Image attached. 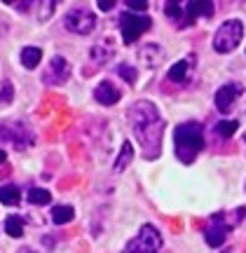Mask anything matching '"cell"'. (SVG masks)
<instances>
[{"label": "cell", "instance_id": "cell-1", "mask_svg": "<svg viewBox=\"0 0 246 253\" xmlns=\"http://www.w3.org/2000/svg\"><path fill=\"white\" fill-rule=\"evenodd\" d=\"M127 120L131 126V134L138 138V148L146 160H155L162 148L164 120L160 118V110L150 101H136L127 110Z\"/></svg>", "mask_w": 246, "mask_h": 253}, {"label": "cell", "instance_id": "cell-2", "mask_svg": "<svg viewBox=\"0 0 246 253\" xmlns=\"http://www.w3.org/2000/svg\"><path fill=\"white\" fill-rule=\"evenodd\" d=\"M173 150L178 162L183 164H192L197 160V155L204 150V134H202L200 122L190 120L173 129Z\"/></svg>", "mask_w": 246, "mask_h": 253}, {"label": "cell", "instance_id": "cell-3", "mask_svg": "<svg viewBox=\"0 0 246 253\" xmlns=\"http://www.w3.org/2000/svg\"><path fill=\"white\" fill-rule=\"evenodd\" d=\"M244 38V24L239 19H228L218 26V31L213 33V49L218 54H230L235 52L237 45Z\"/></svg>", "mask_w": 246, "mask_h": 253}, {"label": "cell", "instance_id": "cell-4", "mask_svg": "<svg viewBox=\"0 0 246 253\" xmlns=\"http://www.w3.org/2000/svg\"><path fill=\"white\" fill-rule=\"evenodd\" d=\"M162 249V235H160V230L155 225H141L136 237H131L124 246V251L122 253H160Z\"/></svg>", "mask_w": 246, "mask_h": 253}, {"label": "cell", "instance_id": "cell-5", "mask_svg": "<svg viewBox=\"0 0 246 253\" xmlns=\"http://www.w3.org/2000/svg\"><path fill=\"white\" fill-rule=\"evenodd\" d=\"M150 26H153V21H150V17H146V14L124 12V14L120 17V31H122V40H124V45H134L143 33L150 31Z\"/></svg>", "mask_w": 246, "mask_h": 253}, {"label": "cell", "instance_id": "cell-6", "mask_svg": "<svg viewBox=\"0 0 246 253\" xmlns=\"http://www.w3.org/2000/svg\"><path fill=\"white\" fill-rule=\"evenodd\" d=\"M64 26L66 31H71L75 36H89L91 31L96 28V14L87 7H73L66 12Z\"/></svg>", "mask_w": 246, "mask_h": 253}, {"label": "cell", "instance_id": "cell-7", "mask_svg": "<svg viewBox=\"0 0 246 253\" xmlns=\"http://www.w3.org/2000/svg\"><path fill=\"white\" fill-rule=\"evenodd\" d=\"M230 230H232V220H228V216L223 211H218V213L211 216L209 225L204 227V239H206V244L211 249H218V246L225 244Z\"/></svg>", "mask_w": 246, "mask_h": 253}, {"label": "cell", "instance_id": "cell-8", "mask_svg": "<svg viewBox=\"0 0 246 253\" xmlns=\"http://www.w3.org/2000/svg\"><path fill=\"white\" fill-rule=\"evenodd\" d=\"M68 78H71V63H68V59L61 54L52 56L45 73H42V82L45 84H64V82H68Z\"/></svg>", "mask_w": 246, "mask_h": 253}, {"label": "cell", "instance_id": "cell-9", "mask_svg": "<svg viewBox=\"0 0 246 253\" xmlns=\"http://www.w3.org/2000/svg\"><path fill=\"white\" fill-rule=\"evenodd\" d=\"M242 94H244V87H242L239 82H228V84H223V87L216 91V96H213V103H216L218 113L228 115L230 110L235 108V103L239 101Z\"/></svg>", "mask_w": 246, "mask_h": 253}, {"label": "cell", "instance_id": "cell-10", "mask_svg": "<svg viewBox=\"0 0 246 253\" xmlns=\"http://www.w3.org/2000/svg\"><path fill=\"white\" fill-rule=\"evenodd\" d=\"M120 96H122L120 89L110 80H101L96 84V89H94V101L101 103V106H115L120 101Z\"/></svg>", "mask_w": 246, "mask_h": 253}, {"label": "cell", "instance_id": "cell-11", "mask_svg": "<svg viewBox=\"0 0 246 253\" xmlns=\"http://www.w3.org/2000/svg\"><path fill=\"white\" fill-rule=\"evenodd\" d=\"M183 9H185L183 28H188L192 21H197V17H211V14L216 12V5H213V2H185Z\"/></svg>", "mask_w": 246, "mask_h": 253}, {"label": "cell", "instance_id": "cell-12", "mask_svg": "<svg viewBox=\"0 0 246 253\" xmlns=\"http://www.w3.org/2000/svg\"><path fill=\"white\" fill-rule=\"evenodd\" d=\"M162 56H164V52L160 49V45L157 42H150V45H143L141 49H138V59L146 63L148 68H155L157 63L162 61Z\"/></svg>", "mask_w": 246, "mask_h": 253}, {"label": "cell", "instance_id": "cell-13", "mask_svg": "<svg viewBox=\"0 0 246 253\" xmlns=\"http://www.w3.org/2000/svg\"><path fill=\"white\" fill-rule=\"evenodd\" d=\"M115 54V45H113V40L106 38L103 42H96V45L91 47V59L96 63H108Z\"/></svg>", "mask_w": 246, "mask_h": 253}, {"label": "cell", "instance_id": "cell-14", "mask_svg": "<svg viewBox=\"0 0 246 253\" xmlns=\"http://www.w3.org/2000/svg\"><path fill=\"white\" fill-rule=\"evenodd\" d=\"M131 160H134V145L129 143V141H124V143H122V150H120V155H118V160L113 164V171L115 173L124 171L129 164H131Z\"/></svg>", "mask_w": 246, "mask_h": 253}, {"label": "cell", "instance_id": "cell-15", "mask_svg": "<svg viewBox=\"0 0 246 253\" xmlns=\"http://www.w3.org/2000/svg\"><path fill=\"white\" fill-rule=\"evenodd\" d=\"M75 218V209L68 207V204H59V207L52 209V223L54 225H66Z\"/></svg>", "mask_w": 246, "mask_h": 253}, {"label": "cell", "instance_id": "cell-16", "mask_svg": "<svg viewBox=\"0 0 246 253\" xmlns=\"http://www.w3.org/2000/svg\"><path fill=\"white\" fill-rule=\"evenodd\" d=\"M188 68H190V61L188 59H181V61H176L169 68V73H166V78H169V82H185V78H188Z\"/></svg>", "mask_w": 246, "mask_h": 253}, {"label": "cell", "instance_id": "cell-17", "mask_svg": "<svg viewBox=\"0 0 246 253\" xmlns=\"http://www.w3.org/2000/svg\"><path fill=\"white\" fill-rule=\"evenodd\" d=\"M40 59H42V49L40 47H24L21 49V63H24V68H28V71H33L38 63H40Z\"/></svg>", "mask_w": 246, "mask_h": 253}, {"label": "cell", "instance_id": "cell-18", "mask_svg": "<svg viewBox=\"0 0 246 253\" xmlns=\"http://www.w3.org/2000/svg\"><path fill=\"white\" fill-rule=\"evenodd\" d=\"M0 202L7 204V207H17L21 202V192H19L17 185H2L0 188Z\"/></svg>", "mask_w": 246, "mask_h": 253}, {"label": "cell", "instance_id": "cell-19", "mask_svg": "<svg viewBox=\"0 0 246 253\" xmlns=\"http://www.w3.org/2000/svg\"><path fill=\"white\" fill-rule=\"evenodd\" d=\"M164 14L171 19L173 24H178V28H183V21H185V9H183L181 2H166V5H164Z\"/></svg>", "mask_w": 246, "mask_h": 253}, {"label": "cell", "instance_id": "cell-20", "mask_svg": "<svg viewBox=\"0 0 246 253\" xmlns=\"http://www.w3.org/2000/svg\"><path fill=\"white\" fill-rule=\"evenodd\" d=\"M28 202L31 204H38V207H45V204H49L52 202V192L45 188H31L28 190Z\"/></svg>", "mask_w": 246, "mask_h": 253}, {"label": "cell", "instance_id": "cell-21", "mask_svg": "<svg viewBox=\"0 0 246 253\" xmlns=\"http://www.w3.org/2000/svg\"><path fill=\"white\" fill-rule=\"evenodd\" d=\"M237 129H239V122H237V120H220L218 125L213 126V131H216L218 136H223V138H230V136L235 134Z\"/></svg>", "mask_w": 246, "mask_h": 253}, {"label": "cell", "instance_id": "cell-22", "mask_svg": "<svg viewBox=\"0 0 246 253\" xmlns=\"http://www.w3.org/2000/svg\"><path fill=\"white\" fill-rule=\"evenodd\" d=\"M5 232H7L9 237L19 239V237L24 235V220L19 216H9L7 220H5Z\"/></svg>", "mask_w": 246, "mask_h": 253}, {"label": "cell", "instance_id": "cell-23", "mask_svg": "<svg viewBox=\"0 0 246 253\" xmlns=\"http://www.w3.org/2000/svg\"><path fill=\"white\" fill-rule=\"evenodd\" d=\"M115 73H118L120 78H124V82H129V84H134L138 78L136 68H134L131 63H120V66H115Z\"/></svg>", "mask_w": 246, "mask_h": 253}, {"label": "cell", "instance_id": "cell-24", "mask_svg": "<svg viewBox=\"0 0 246 253\" xmlns=\"http://www.w3.org/2000/svg\"><path fill=\"white\" fill-rule=\"evenodd\" d=\"M40 14H38V19L40 21H45V19H49L52 17V12H54V7H56V2L54 0H47V2H40Z\"/></svg>", "mask_w": 246, "mask_h": 253}, {"label": "cell", "instance_id": "cell-25", "mask_svg": "<svg viewBox=\"0 0 246 253\" xmlns=\"http://www.w3.org/2000/svg\"><path fill=\"white\" fill-rule=\"evenodd\" d=\"M127 7H129V12H136V14H141V12H146V9H148V2H146V0H141V2H136V0H127Z\"/></svg>", "mask_w": 246, "mask_h": 253}, {"label": "cell", "instance_id": "cell-26", "mask_svg": "<svg viewBox=\"0 0 246 253\" xmlns=\"http://www.w3.org/2000/svg\"><path fill=\"white\" fill-rule=\"evenodd\" d=\"M12 94H14L12 84L5 82V84H2V89H0V101H2V103H9V101H12Z\"/></svg>", "mask_w": 246, "mask_h": 253}, {"label": "cell", "instance_id": "cell-27", "mask_svg": "<svg viewBox=\"0 0 246 253\" xmlns=\"http://www.w3.org/2000/svg\"><path fill=\"white\" fill-rule=\"evenodd\" d=\"M96 7H99L101 12H110V9L115 7V2H113V0H99V2H96Z\"/></svg>", "mask_w": 246, "mask_h": 253}, {"label": "cell", "instance_id": "cell-28", "mask_svg": "<svg viewBox=\"0 0 246 253\" xmlns=\"http://www.w3.org/2000/svg\"><path fill=\"white\" fill-rule=\"evenodd\" d=\"M17 253H36V251H33V249H19Z\"/></svg>", "mask_w": 246, "mask_h": 253}, {"label": "cell", "instance_id": "cell-29", "mask_svg": "<svg viewBox=\"0 0 246 253\" xmlns=\"http://www.w3.org/2000/svg\"><path fill=\"white\" fill-rule=\"evenodd\" d=\"M5 160H7V155H5V153H2V150H0V164L5 162Z\"/></svg>", "mask_w": 246, "mask_h": 253}, {"label": "cell", "instance_id": "cell-30", "mask_svg": "<svg viewBox=\"0 0 246 253\" xmlns=\"http://www.w3.org/2000/svg\"><path fill=\"white\" fill-rule=\"evenodd\" d=\"M220 253H232V251H230V249H223V251H220Z\"/></svg>", "mask_w": 246, "mask_h": 253}]
</instances>
